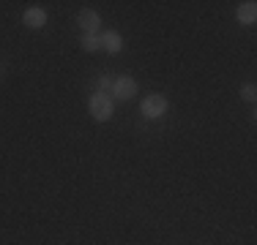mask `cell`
Returning a JSON list of instances; mask_svg holds the SVG:
<instances>
[{
    "label": "cell",
    "mask_w": 257,
    "mask_h": 245,
    "mask_svg": "<svg viewBox=\"0 0 257 245\" xmlns=\"http://www.w3.org/2000/svg\"><path fill=\"white\" fill-rule=\"evenodd\" d=\"M90 114H93V120H99V122L112 120V114H115V104H112V98L104 96V93L90 96Z\"/></svg>",
    "instance_id": "cell-1"
},
{
    "label": "cell",
    "mask_w": 257,
    "mask_h": 245,
    "mask_svg": "<svg viewBox=\"0 0 257 245\" xmlns=\"http://www.w3.org/2000/svg\"><path fill=\"white\" fill-rule=\"evenodd\" d=\"M140 112H143L145 118H151V120L162 118V114L167 112V98H164V96H159V93L145 96L143 101H140Z\"/></svg>",
    "instance_id": "cell-2"
},
{
    "label": "cell",
    "mask_w": 257,
    "mask_h": 245,
    "mask_svg": "<svg viewBox=\"0 0 257 245\" xmlns=\"http://www.w3.org/2000/svg\"><path fill=\"white\" fill-rule=\"evenodd\" d=\"M112 96L118 98V101H132V98L137 96V82H134L132 76H118L112 82Z\"/></svg>",
    "instance_id": "cell-3"
},
{
    "label": "cell",
    "mask_w": 257,
    "mask_h": 245,
    "mask_svg": "<svg viewBox=\"0 0 257 245\" xmlns=\"http://www.w3.org/2000/svg\"><path fill=\"white\" fill-rule=\"evenodd\" d=\"M77 22H79V28H82V33L96 36V30H99V24H101V16L96 14L93 8H82L77 16Z\"/></svg>",
    "instance_id": "cell-4"
},
{
    "label": "cell",
    "mask_w": 257,
    "mask_h": 245,
    "mask_svg": "<svg viewBox=\"0 0 257 245\" xmlns=\"http://www.w3.org/2000/svg\"><path fill=\"white\" fill-rule=\"evenodd\" d=\"M22 22H25V28H30V30H39L47 24V11L39 8V6H30L25 14H22Z\"/></svg>",
    "instance_id": "cell-5"
},
{
    "label": "cell",
    "mask_w": 257,
    "mask_h": 245,
    "mask_svg": "<svg viewBox=\"0 0 257 245\" xmlns=\"http://www.w3.org/2000/svg\"><path fill=\"white\" fill-rule=\"evenodd\" d=\"M235 16H238V22H241V24H254L257 22V3H254V0L241 3V6H238V11H235Z\"/></svg>",
    "instance_id": "cell-6"
},
{
    "label": "cell",
    "mask_w": 257,
    "mask_h": 245,
    "mask_svg": "<svg viewBox=\"0 0 257 245\" xmlns=\"http://www.w3.org/2000/svg\"><path fill=\"white\" fill-rule=\"evenodd\" d=\"M99 38H101V49H107L109 54H118L120 49H123V38H120V33H115V30H107Z\"/></svg>",
    "instance_id": "cell-7"
},
{
    "label": "cell",
    "mask_w": 257,
    "mask_h": 245,
    "mask_svg": "<svg viewBox=\"0 0 257 245\" xmlns=\"http://www.w3.org/2000/svg\"><path fill=\"white\" fill-rule=\"evenodd\" d=\"M82 49H85V52H99V49H101V38H99V36L82 33Z\"/></svg>",
    "instance_id": "cell-8"
},
{
    "label": "cell",
    "mask_w": 257,
    "mask_h": 245,
    "mask_svg": "<svg viewBox=\"0 0 257 245\" xmlns=\"http://www.w3.org/2000/svg\"><path fill=\"white\" fill-rule=\"evenodd\" d=\"M241 98L252 104L254 98H257V88H254V84H243V88H241Z\"/></svg>",
    "instance_id": "cell-9"
},
{
    "label": "cell",
    "mask_w": 257,
    "mask_h": 245,
    "mask_svg": "<svg viewBox=\"0 0 257 245\" xmlns=\"http://www.w3.org/2000/svg\"><path fill=\"white\" fill-rule=\"evenodd\" d=\"M109 84H112V82H109V76H101V79H99V90H107Z\"/></svg>",
    "instance_id": "cell-10"
}]
</instances>
